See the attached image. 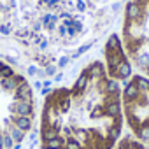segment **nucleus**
<instances>
[{
    "mask_svg": "<svg viewBox=\"0 0 149 149\" xmlns=\"http://www.w3.org/2000/svg\"><path fill=\"white\" fill-rule=\"evenodd\" d=\"M37 121V102L30 81L0 60V149H19Z\"/></svg>",
    "mask_w": 149,
    "mask_h": 149,
    "instance_id": "nucleus-3",
    "label": "nucleus"
},
{
    "mask_svg": "<svg viewBox=\"0 0 149 149\" xmlns=\"http://www.w3.org/2000/svg\"><path fill=\"white\" fill-rule=\"evenodd\" d=\"M104 67L109 74V77H112L116 83H126L133 76V67L123 49L121 39L118 33H111L105 40L104 46Z\"/></svg>",
    "mask_w": 149,
    "mask_h": 149,
    "instance_id": "nucleus-6",
    "label": "nucleus"
},
{
    "mask_svg": "<svg viewBox=\"0 0 149 149\" xmlns=\"http://www.w3.org/2000/svg\"><path fill=\"white\" fill-rule=\"evenodd\" d=\"M114 149H149V146L144 144L142 140L135 139L133 135H126V137H121L118 140Z\"/></svg>",
    "mask_w": 149,
    "mask_h": 149,
    "instance_id": "nucleus-7",
    "label": "nucleus"
},
{
    "mask_svg": "<svg viewBox=\"0 0 149 149\" xmlns=\"http://www.w3.org/2000/svg\"><path fill=\"white\" fill-rule=\"evenodd\" d=\"M118 0H0V51L37 67L77 58L98 32V14Z\"/></svg>",
    "mask_w": 149,
    "mask_h": 149,
    "instance_id": "nucleus-2",
    "label": "nucleus"
},
{
    "mask_svg": "<svg viewBox=\"0 0 149 149\" xmlns=\"http://www.w3.org/2000/svg\"><path fill=\"white\" fill-rule=\"evenodd\" d=\"M119 39L133 70L149 79V0L125 4Z\"/></svg>",
    "mask_w": 149,
    "mask_h": 149,
    "instance_id": "nucleus-4",
    "label": "nucleus"
},
{
    "mask_svg": "<svg viewBox=\"0 0 149 149\" xmlns=\"http://www.w3.org/2000/svg\"><path fill=\"white\" fill-rule=\"evenodd\" d=\"M125 126L123 88L93 60L70 84L53 88L39 112L40 149H114Z\"/></svg>",
    "mask_w": 149,
    "mask_h": 149,
    "instance_id": "nucleus-1",
    "label": "nucleus"
},
{
    "mask_svg": "<svg viewBox=\"0 0 149 149\" xmlns=\"http://www.w3.org/2000/svg\"><path fill=\"white\" fill-rule=\"evenodd\" d=\"M125 123L132 135L149 146V79L133 74L123 86Z\"/></svg>",
    "mask_w": 149,
    "mask_h": 149,
    "instance_id": "nucleus-5",
    "label": "nucleus"
}]
</instances>
